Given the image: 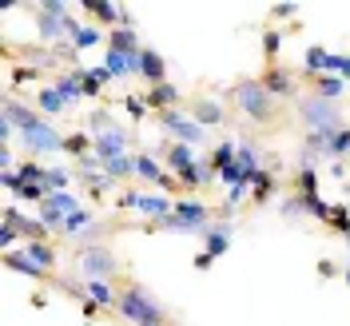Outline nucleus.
<instances>
[{
  "mask_svg": "<svg viewBox=\"0 0 350 326\" xmlns=\"http://www.w3.org/2000/svg\"><path fill=\"white\" fill-rule=\"evenodd\" d=\"M116 310H120L128 323H135V326H163V306L155 303L144 286H128V290L120 295Z\"/></svg>",
  "mask_w": 350,
  "mask_h": 326,
  "instance_id": "obj_1",
  "label": "nucleus"
},
{
  "mask_svg": "<svg viewBox=\"0 0 350 326\" xmlns=\"http://www.w3.org/2000/svg\"><path fill=\"white\" fill-rule=\"evenodd\" d=\"M207 223H211V207L203 203V199L187 195V199H175V211L163 223H155V227H163V231H207Z\"/></svg>",
  "mask_w": 350,
  "mask_h": 326,
  "instance_id": "obj_2",
  "label": "nucleus"
},
{
  "mask_svg": "<svg viewBox=\"0 0 350 326\" xmlns=\"http://www.w3.org/2000/svg\"><path fill=\"white\" fill-rule=\"evenodd\" d=\"M21 144H24V152H28V159L32 155H60L68 144V135H60L48 120H36V124H28L21 131Z\"/></svg>",
  "mask_w": 350,
  "mask_h": 326,
  "instance_id": "obj_3",
  "label": "nucleus"
},
{
  "mask_svg": "<svg viewBox=\"0 0 350 326\" xmlns=\"http://www.w3.org/2000/svg\"><path fill=\"white\" fill-rule=\"evenodd\" d=\"M36 28H40V36L48 44H60V36H72V40H76V32H80L84 24L72 21V16L64 12V4H40V12H36Z\"/></svg>",
  "mask_w": 350,
  "mask_h": 326,
  "instance_id": "obj_4",
  "label": "nucleus"
},
{
  "mask_svg": "<svg viewBox=\"0 0 350 326\" xmlns=\"http://www.w3.org/2000/svg\"><path fill=\"white\" fill-rule=\"evenodd\" d=\"M159 124L175 135V144H187V148H199V144L207 139V128L199 124L196 116H187V111H179V108L159 111Z\"/></svg>",
  "mask_w": 350,
  "mask_h": 326,
  "instance_id": "obj_5",
  "label": "nucleus"
},
{
  "mask_svg": "<svg viewBox=\"0 0 350 326\" xmlns=\"http://www.w3.org/2000/svg\"><path fill=\"white\" fill-rule=\"evenodd\" d=\"M76 211H84V207H80V199L72 195V191H52L40 203V223L48 231H64V219L76 215Z\"/></svg>",
  "mask_w": 350,
  "mask_h": 326,
  "instance_id": "obj_6",
  "label": "nucleus"
},
{
  "mask_svg": "<svg viewBox=\"0 0 350 326\" xmlns=\"http://www.w3.org/2000/svg\"><path fill=\"white\" fill-rule=\"evenodd\" d=\"M235 104H239L251 120H267L271 116V92L262 87V80H243L235 87Z\"/></svg>",
  "mask_w": 350,
  "mask_h": 326,
  "instance_id": "obj_7",
  "label": "nucleus"
},
{
  "mask_svg": "<svg viewBox=\"0 0 350 326\" xmlns=\"http://www.w3.org/2000/svg\"><path fill=\"white\" fill-rule=\"evenodd\" d=\"M299 116L306 120V128L310 131H338V108L330 104V100H323V96H314V100H303L299 104Z\"/></svg>",
  "mask_w": 350,
  "mask_h": 326,
  "instance_id": "obj_8",
  "label": "nucleus"
},
{
  "mask_svg": "<svg viewBox=\"0 0 350 326\" xmlns=\"http://www.w3.org/2000/svg\"><path fill=\"white\" fill-rule=\"evenodd\" d=\"M80 275H84V283H96V279L108 283L111 275H116L111 251H104V247H84V251H80Z\"/></svg>",
  "mask_w": 350,
  "mask_h": 326,
  "instance_id": "obj_9",
  "label": "nucleus"
},
{
  "mask_svg": "<svg viewBox=\"0 0 350 326\" xmlns=\"http://www.w3.org/2000/svg\"><path fill=\"white\" fill-rule=\"evenodd\" d=\"M128 144L131 135L124 128H111L104 135H92V155L100 159V163H111V159H120V155H128Z\"/></svg>",
  "mask_w": 350,
  "mask_h": 326,
  "instance_id": "obj_10",
  "label": "nucleus"
},
{
  "mask_svg": "<svg viewBox=\"0 0 350 326\" xmlns=\"http://www.w3.org/2000/svg\"><path fill=\"white\" fill-rule=\"evenodd\" d=\"M139 60H144V48H139V52H120V48H108L104 68L111 72V80H124V76H139Z\"/></svg>",
  "mask_w": 350,
  "mask_h": 326,
  "instance_id": "obj_11",
  "label": "nucleus"
},
{
  "mask_svg": "<svg viewBox=\"0 0 350 326\" xmlns=\"http://www.w3.org/2000/svg\"><path fill=\"white\" fill-rule=\"evenodd\" d=\"M84 12H92V21H96V24L131 28V12H124L120 4H108V0H84Z\"/></svg>",
  "mask_w": 350,
  "mask_h": 326,
  "instance_id": "obj_12",
  "label": "nucleus"
},
{
  "mask_svg": "<svg viewBox=\"0 0 350 326\" xmlns=\"http://www.w3.org/2000/svg\"><path fill=\"white\" fill-rule=\"evenodd\" d=\"M139 76L148 80V87L167 84V64H163V56H159V52H152V48H144V60H139Z\"/></svg>",
  "mask_w": 350,
  "mask_h": 326,
  "instance_id": "obj_13",
  "label": "nucleus"
},
{
  "mask_svg": "<svg viewBox=\"0 0 350 326\" xmlns=\"http://www.w3.org/2000/svg\"><path fill=\"white\" fill-rule=\"evenodd\" d=\"M231 247V223H215V227H207L203 231V255H223Z\"/></svg>",
  "mask_w": 350,
  "mask_h": 326,
  "instance_id": "obj_14",
  "label": "nucleus"
},
{
  "mask_svg": "<svg viewBox=\"0 0 350 326\" xmlns=\"http://www.w3.org/2000/svg\"><path fill=\"white\" fill-rule=\"evenodd\" d=\"M21 255H24L28 262H32L36 271H48V267L56 262V251H52L48 243H24V247H21Z\"/></svg>",
  "mask_w": 350,
  "mask_h": 326,
  "instance_id": "obj_15",
  "label": "nucleus"
},
{
  "mask_svg": "<svg viewBox=\"0 0 350 326\" xmlns=\"http://www.w3.org/2000/svg\"><path fill=\"white\" fill-rule=\"evenodd\" d=\"M56 92H60V96H64L68 104H76V100H84V76H80V72H64V76H60V80H56Z\"/></svg>",
  "mask_w": 350,
  "mask_h": 326,
  "instance_id": "obj_16",
  "label": "nucleus"
},
{
  "mask_svg": "<svg viewBox=\"0 0 350 326\" xmlns=\"http://www.w3.org/2000/svg\"><path fill=\"white\" fill-rule=\"evenodd\" d=\"M84 299L92 306H96V310H100V306H111V303H120V295H111V283H104V279H96V283H88L84 286Z\"/></svg>",
  "mask_w": 350,
  "mask_h": 326,
  "instance_id": "obj_17",
  "label": "nucleus"
},
{
  "mask_svg": "<svg viewBox=\"0 0 350 326\" xmlns=\"http://www.w3.org/2000/svg\"><path fill=\"white\" fill-rule=\"evenodd\" d=\"M167 163H172V172H187V167H196L199 159H196V148H187V144H172L167 148Z\"/></svg>",
  "mask_w": 350,
  "mask_h": 326,
  "instance_id": "obj_18",
  "label": "nucleus"
},
{
  "mask_svg": "<svg viewBox=\"0 0 350 326\" xmlns=\"http://www.w3.org/2000/svg\"><path fill=\"white\" fill-rule=\"evenodd\" d=\"M135 179H144V183H163L167 179V172H159V163H155L152 155H135Z\"/></svg>",
  "mask_w": 350,
  "mask_h": 326,
  "instance_id": "obj_19",
  "label": "nucleus"
},
{
  "mask_svg": "<svg viewBox=\"0 0 350 326\" xmlns=\"http://www.w3.org/2000/svg\"><path fill=\"white\" fill-rule=\"evenodd\" d=\"M148 100H152V108L167 111V108L179 104V87H175V84H155L152 92H148Z\"/></svg>",
  "mask_w": 350,
  "mask_h": 326,
  "instance_id": "obj_20",
  "label": "nucleus"
},
{
  "mask_svg": "<svg viewBox=\"0 0 350 326\" xmlns=\"http://www.w3.org/2000/svg\"><path fill=\"white\" fill-rule=\"evenodd\" d=\"M191 116H196L203 128H215V124H223V108H219L215 100H199L196 108H191Z\"/></svg>",
  "mask_w": 350,
  "mask_h": 326,
  "instance_id": "obj_21",
  "label": "nucleus"
},
{
  "mask_svg": "<svg viewBox=\"0 0 350 326\" xmlns=\"http://www.w3.org/2000/svg\"><path fill=\"white\" fill-rule=\"evenodd\" d=\"M36 108H40L44 116H60V111L68 108V100L56 92V87H44L40 96H36Z\"/></svg>",
  "mask_w": 350,
  "mask_h": 326,
  "instance_id": "obj_22",
  "label": "nucleus"
},
{
  "mask_svg": "<svg viewBox=\"0 0 350 326\" xmlns=\"http://www.w3.org/2000/svg\"><path fill=\"white\" fill-rule=\"evenodd\" d=\"M80 76H84V96H100V92H104V84L111 80V72L104 64H100V68H88V72H80Z\"/></svg>",
  "mask_w": 350,
  "mask_h": 326,
  "instance_id": "obj_23",
  "label": "nucleus"
},
{
  "mask_svg": "<svg viewBox=\"0 0 350 326\" xmlns=\"http://www.w3.org/2000/svg\"><path fill=\"white\" fill-rule=\"evenodd\" d=\"M262 87H267L271 96H291V92H295V84H291V76H286L283 68H271L267 80H262Z\"/></svg>",
  "mask_w": 350,
  "mask_h": 326,
  "instance_id": "obj_24",
  "label": "nucleus"
},
{
  "mask_svg": "<svg viewBox=\"0 0 350 326\" xmlns=\"http://www.w3.org/2000/svg\"><path fill=\"white\" fill-rule=\"evenodd\" d=\"M314 92H319L323 100H330V104H334V100L347 92V80H338V76H314Z\"/></svg>",
  "mask_w": 350,
  "mask_h": 326,
  "instance_id": "obj_25",
  "label": "nucleus"
},
{
  "mask_svg": "<svg viewBox=\"0 0 350 326\" xmlns=\"http://www.w3.org/2000/svg\"><path fill=\"white\" fill-rule=\"evenodd\" d=\"M330 56H334V52L319 48V44H314V48H306V72H314V76H327V72H330Z\"/></svg>",
  "mask_w": 350,
  "mask_h": 326,
  "instance_id": "obj_26",
  "label": "nucleus"
},
{
  "mask_svg": "<svg viewBox=\"0 0 350 326\" xmlns=\"http://www.w3.org/2000/svg\"><path fill=\"white\" fill-rule=\"evenodd\" d=\"M104 172H108L111 183H116V179H131V175H135V155H120V159H111V163H104Z\"/></svg>",
  "mask_w": 350,
  "mask_h": 326,
  "instance_id": "obj_27",
  "label": "nucleus"
},
{
  "mask_svg": "<svg viewBox=\"0 0 350 326\" xmlns=\"http://www.w3.org/2000/svg\"><path fill=\"white\" fill-rule=\"evenodd\" d=\"M96 44H104V32H100L96 24H84V28L76 32V40H72V48H76V52H88V48H96Z\"/></svg>",
  "mask_w": 350,
  "mask_h": 326,
  "instance_id": "obj_28",
  "label": "nucleus"
},
{
  "mask_svg": "<svg viewBox=\"0 0 350 326\" xmlns=\"http://www.w3.org/2000/svg\"><path fill=\"white\" fill-rule=\"evenodd\" d=\"M16 175H21V183H40L44 187V175H48V167H40L36 159H24L21 167H16ZM48 191V187H44Z\"/></svg>",
  "mask_w": 350,
  "mask_h": 326,
  "instance_id": "obj_29",
  "label": "nucleus"
},
{
  "mask_svg": "<svg viewBox=\"0 0 350 326\" xmlns=\"http://www.w3.org/2000/svg\"><path fill=\"white\" fill-rule=\"evenodd\" d=\"M120 108L128 111L131 120H144L148 108H152V100H148V96H124V100H120Z\"/></svg>",
  "mask_w": 350,
  "mask_h": 326,
  "instance_id": "obj_30",
  "label": "nucleus"
},
{
  "mask_svg": "<svg viewBox=\"0 0 350 326\" xmlns=\"http://www.w3.org/2000/svg\"><path fill=\"white\" fill-rule=\"evenodd\" d=\"M68 183H72V172H64V167H48V175H44L48 195H52V191H68Z\"/></svg>",
  "mask_w": 350,
  "mask_h": 326,
  "instance_id": "obj_31",
  "label": "nucleus"
},
{
  "mask_svg": "<svg viewBox=\"0 0 350 326\" xmlns=\"http://www.w3.org/2000/svg\"><path fill=\"white\" fill-rule=\"evenodd\" d=\"M108 48H120V52H139V40H135V32H131V28H116Z\"/></svg>",
  "mask_w": 350,
  "mask_h": 326,
  "instance_id": "obj_32",
  "label": "nucleus"
},
{
  "mask_svg": "<svg viewBox=\"0 0 350 326\" xmlns=\"http://www.w3.org/2000/svg\"><path fill=\"white\" fill-rule=\"evenodd\" d=\"M92 223H96V219L88 215V211H76V215L64 219V231H60V235H80V231H88V227H92Z\"/></svg>",
  "mask_w": 350,
  "mask_h": 326,
  "instance_id": "obj_33",
  "label": "nucleus"
},
{
  "mask_svg": "<svg viewBox=\"0 0 350 326\" xmlns=\"http://www.w3.org/2000/svg\"><path fill=\"white\" fill-rule=\"evenodd\" d=\"M330 152V131H306V155Z\"/></svg>",
  "mask_w": 350,
  "mask_h": 326,
  "instance_id": "obj_34",
  "label": "nucleus"
},
{
  "mask_svg": "<svg viewBox=\"0 0 350 326\" xmlns=\"http://www.w3.org/2000/svg\"><path fill=\"white\" fill-rule=\"evenodd\" d=\"M334 159H342V155H350V128H338L334 135H330V152Z\"/></svg>",
  "mask_w": 350,
  "mask_h": 326,
  "instance_id": "obj_35",
  "label": "nucleus"
},
{
  "mask_svg": "<svg viewBox=\"0 0 350 326\" xmlns=\"http://www.w3.org/2000/svg\"><path fill=\"white\" fill-rule=\"evenodd\" d=\"M88 128L96 131V135H104V131H111V128H120V124H116V120H111V111H92V120H88Z\"/></svg>",
  "mask_w": 350,
  "mask_h": 326,
  "instance_id": "obj_36",
  "label": "nucleus"
},
{
  "mask_svg": "<svg viewBox=\"0 0 350 326\" xmlns=\"http://www.w3.org/2000/svg\"><path fill=\"white\" fill-rule=\"evenodd\" d=\"M235 159H239V163L247 167V172H255V167H259V148L243 139V144H239V152H235Z\"/></svg>",
  "mask_w": 350,
  "mask_h": 326,
  "instance_id": "obj_37",
  "label": "nucleus"
},
{
  "mask_svg": "<svg viewBox=\"0 0 350 326\" xmlns=\"http://www.w3.org/2000/svg\"><path fill=\"white\" fill-rule=\"evenodd\" d=\"M88 148H92V135H68V144H64V152L68 155H80V159H84V155H92Z\"/></svg>",
  "mask_w": 350,
  "mask_h": 326,
  "instance_id": "obj_38",
  "label": "nucleus"
},
{
  "mask_svg": "<svg viewBox=\"0 0 350 326\" xmlns=\"http://www.w3.org/2000/svg\"><path fill=\"white\" fill-rule=\"evenodd\" d=\"M299 187H303V195H319V175H314V167H303Z\"/></svg>",
  "mask_w": 350,
  "mask_h": 326,
  "instance_id": "obj_39",
  "label": "nucleus"
},
{
  "mask_svg": "<svg viewBox=\"0 0 350 326\" xmlns=\"http://www.w3.org/2000/svg\"><path fill=\"white\" fill-rule=\"evenodd\" d=\"M327 223H334L338 231H347V235H350V211L342 207V203H338V207H330V219H327Z\"/></svg>",
  "mask_w": 350,
  "mask_h": 326,
  "instance_id": "obj_40",
  "label": "nucleus"
},
{
  "mask_svg": "<svg viewBox=\"0 0 350 326\" xmlns=\"http://www.w3.org/2000/svg\"><path fill=\"white\" fill-rule=\"evenodd\" d=\"M330 72L338 76V80H350V56H330ZM327 72V76H330Z\"/></svg>",
  "mask_w": 350,
  "mask_h": 326,
  "instance_id": "obj_41",
  "label": "nucleus"
},
{
  "mask_svg": "<svg viewBox=\"0 0 350 326\" xmlns=\"http://www.w3.org/2000/svg\"><path fill=\"white\" fill-rule=\"evenodd\" d=\"M135 203H139V191H120V199H116V207H124V211H135Z\"/></svg>",
  "mask_w": 350,
  "mask_h": 326,
  "instance_id": "obj_42",
  "label": "nucleus"
},
{
  "mask_svg": "<svg viewBox=\"0 0 350 326\" xmlns=\"http://www.w3.org/2000/svg\"><path fill=\"white\" fill-rule=\"evenodd\" d=\"M303 211H306L303 195H291V199H286V203H283V215H303Z\"/></svg>",
  "mask_w": 350,
  "mask_h": 326,
  "instance_id": "obj_43",
  "label": "nucleus"
},
{
  "mask_svg": "<svg viewBox=\"0 0 350 326\" xmlns=\"http://www.w3.org/2000/svg\"><path fill=\"white\" fill-rule=\"evenodd\" d=\"M271 12H275V16H279V21H291V16H295V12H299V4H275V8H271Z\"/></svg>",
  "mask_w": 350,
  "mask_h": 326,
  "instance_id": "obj_44",
  "label": "nucleus"
},
{
  "mask_svg": "<svg viewBox=\"0 0 350 326\" xmlns=\"http://www.w3.org/2000/svg\"><path fill=\"white\" fill-rule=\"evenodd\" d=\"M267 52H271V56L279 52V32H267Z\"/></svg>",
  "mask_w": 350,
  "mask_h": 326,
  "instance_id": "obj_45",
  "label": "nucleus"
},
{
  "mask_svg": "<svg viewBox=\"0 0 350 326\" xmlns=\"http://www.w3.org/2000/svg\"><path fill=\"white\" fill-rule=\"evenodd\" d=\"M347 286H350V259H347Z\"/></svg>",
  "mask_w": 350,
  "mask_h": 326,
  "instance_id": "obj_46",
  "label": "nucleus"
}]
</instances>
